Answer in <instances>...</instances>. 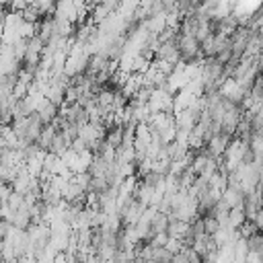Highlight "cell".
<instances>
[{
  "mask_svg": "<svg viewBox=\"0 0 263 263\" xmlns=\"http://www.w3.org/2000/svg\"><path fill=\"white\" fill-rule=\"evenodd\" d=\"M175 123H177V127H181V129H193L195 125H197V117L189 111V109H185V111H179V113H175Z\"/></svg>",
  "mask_w": 263,
  "mask_h": 263,
  "instance_id": "6",
  "label": "cell"
},
{
  "mask_svg": "<svg viewBox=\"0 0 263 263\" xmlns=\"http://www.w3.org/2000/svg\"><path fill=\"white\" fill-rule=\"evenodd\" d=\"M228 218H230V228H234V230H240V226L247 222V214H245L242 208H234V210H230Z\"/></svg>",
  "mask_w": 263,
  "mask_h": 263,
  "instance_id": "10",
  "label": "cell"
},
{
  "mask_svg": "<svg viewBox=\"0 0 263 263\" xmlns=\"http://www.w3.org/2000/svg\"><path fill=\"white\" fill-rule=\"evenodd\" d=\"M72 150H74V152H78V154H82L84 150H88V144H86L82 138H76V140L72 142Z\"/></svg>",
  "mask_w": 263,
  "mask_h": 263,
  "instance_id": "13",
  "label": "cell"
},
{
  "mask_svg": "<svg viewBox=\"0 0 263 263\" xmlns=\"http://www.w3.org/2000/svg\"><path fill=\"white\" fill-rule=\"evenodd\" d=\"M55 136H58V129H55L53 125H45L43 132H41V136H39V140H37V146H39L41 150L49 152V150H51V144H53V140H55Z\"/></svg>",
  "mask_w": 263,
  "mask_h": 263,
  "instance_id": "7",
  "label": "cell"
},
{
  "mask_svg": "<svg viewBox=\"0 0 263 263\" xmlns=\"http://www.w3.org/2000/svg\"><path fill=\"white\" fill-rule=\"evenodd\" d=\"M245 197H247V195H245L242 189H238V187H226L224 193H222V199L228 203L230 210L242 208V205H245Z\"/></svg>",
  "mask_w": 263,
  "mask_h": 263,
  "instance_id": "5",
  "label": "cell"
},
{
  "mask_svg": "<svg viewBox=\"0 0 263 263\" xmlns=\"http://www.w3.org/2000/svg\"><path fill=\"white\" fill-rule=\"evenodd\" d=\"M175 259V255L166 249V247H152V257H150V261H154V263H171Z\"/></svg>",
  "mask_w": 263,
  "mask_h": 263,
  "instance_id": "9",
  "label": "cell"
},
{
  "mask_svg": "<svg viewBox=\"0 0 263 263\" xmlns=\"http://www.w3.org/2000/svg\"><path fill=\"white\" fill-rule=\"evenodd\" d=\"M203 218V226H205V232L210 234V236H214L218 230H220V224H218V220L212 216V214H208V216H201Z\"/></svg>",
  "mask_w": 263,
  "mask_h": 263,
  "instance_id": "11",
  "label": "cell"
},
{
  "mask_svg": "<svg viewBox=\"0 0 263 263\" xmlns=\"http://www.w3.org/2000/svg\"><path fill=\"white\" fill-rule=\"evenodd\" d=\"M218 90H220V95H222L226 101H232V103H236V105H240V101H242L245 95H247V92L238 86V82H236L234 78H228Z\"/></svg>",
  "mask_w": 263,
  "mask_h": 263,
  "instance_id": "3",
  "label": "cell"
},
{
  "mask_svg": "<svg viewBox=\"0 0 263 263\" xmlns=\"http://www.w3.org/2000/svg\"><path fill=\"white\" fill-rule=\"evenodd\" d=\"M255 224H257L259 232H263V208L259 210V214H257V218H255Z\"/></svg>",
  "mask_w": 263,
  "mask_h": 263,
  "instance_id": "14",
  "label": "cell"
},
{
  "mask_svg": "<svg viewBox=\"0 0 263 263\" xmlns=\"http://www.w3.org/2000/svg\"><path fill=\"white\" fill-rule=\"evenodd\" d=\"M257 84H259V86H261V90H263V72H261V76L257 78Z\"/></svg>",
  "mask_w": 263,
  "mask_h": 263,
  "instance_id": "15",
  "label": "cell"
},
{
  "mask_svg": "<svg viewBox=\"0 0 263 263\" xmlns=\"http://www.w3.org/2000/svg\"><path fill=\"white\" fill-rule=\"evenodd\" d=\"M230 142H232V136H228V134H216L210 142H208V146H205V150H208V154L212 156V158H222L224 154H226V150H228V146H230Z\"/></svg>",
  "mask_w": 263,
  "mask_h": 263,
  "instance_id": "1",
  "label": "cell"
},
{
  "mask_svg": "<svg viewBox=\"0 0 263 263\" xmlns=\"http://www.w3.org/2000/svg\"><path fill=\"white\" fill-rule=\"evenodd\" d=\"M37 113H39V117H41L43 125H51V123H53V119L60 115V107H55V105H53V103H49V99H47V103H45Z\"/></svg>",
  "mask_w": 263,
  "mask_h": 263,
  "instance_id": "8",
  "label": "cell"
},
{
  "mask_svg": "<svg viewBox=\"0 0 263 263\" xmlns=\"http://www.w3.org/2000/svg\"><path fill=\"white\" fill-rule=\"evenodd\" d=\"M144 212H146V205L144 203H140L136 197H134V201L121 212V220H123V226H136L138 222H140V218L144 216Z\"/></svg>",
  "mask_w": 263,
  "mask_h": 263,
  "instance_id": "2",
  "label": "cell"
},
{
  "mask_svg": "<svg viewBox=\"0 0 263 263\" xmlns=\"http://www.w3.org/2000/svg\"><path fill=\"white\" fill-rule=\"evenodd\" d=\"M53 16H55V18H62V21H70V23L76 25V21H78V8H76V4L70 2V0L55 2V14H53Z\"/></svg>",
  "mask_w": 263,
  "mask_h": 263,
  "instance_id": "4",
  "label": "cell"
},
{
  "mask_svg": "<svg viewBox=\"0 0 263 263\" xmlns=\"http://www.w3.org/2000/svg\"><path fill=\"white\" fill-rule=\"evenodd\" d=\"M171 240V236H168V232H158V234H154L148 242L152 245V247H166V242Z\"/></svg>",
  "mask_w": 263,
  "mask_h": 263,
  "instance_id": "12",
  "label": "cell"
}]
</instances>
